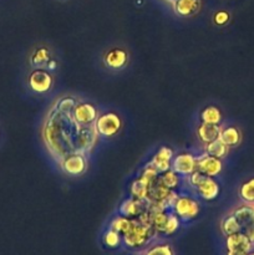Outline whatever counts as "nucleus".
<instances>
[{
	"label": "nucleus",
	"instance_id": "nucleus-30",
	"mask_svg": "<svg viewBox=\"0 0 254 255\" xmlns=\"http://www.w3.org/2000/svg\"><path fill=\"white\" fill-rule=\"evenodd\" d=\"M229 20V14L227 11H218L214 14V22L217 25H224Z\"/></svg>",
	"mask_w": 254,
	"mask_h": 255
},
{
	"label": "nucleus",
	"instance_id": "nucleus-27",
	"mask_svg": "<svg viewBox=\"0 0 254 255\" xmlns=\"http://www.w3.org/2000/svg\"><path fill=\"white\" fill-rule=\"evenodd\" d=\"M31 64L34 66H42V65L47 64L50 61V54L47 51V49L45 47H40L34 51V54L31 55Z\"/></svg>",
	"mask_w": 254,
	"mask_h": 255
},
{
	"label": "nucleus",
	"instance_id": "nucleus-18",
	"mask_svg": "<svg viewBox=\"0 0 254 255\" xmlns=\"http://www.w3.org/2000/svg\"><path fill=\"white\" fill-rule=\"evenodd\" d=\"M219 139H221L226 146L233 147L239 144V142H241L242 139V134L241 132H239V129L236 128V127H227V128H223L221 131Z\"/></svg>",
	"mask_w": 254,
	"mask_h": 255
},
{
	"label": "nucleus",
	"instance_id": "nucleus-10",
	"mask_svg": "<svg viewBox=\"0 0 254 255\" xmlns=\"http://www.w3.org/2000/svg\"><path fill=\"white\" fill-rule=\"evenodd\" d=\"M197 158V169L208 177H216L222 172V161L221 158L204 154V156L196 157Z\"/></svg>",
	"mask_w": 254,
	"mask_h": 255
},
{
	"label": "nucleus",
	"instance_id": "nucleus-34",
	"mask_svg": "<svg viewBox=\"0 0 254 255\" xmlns=\"http://www.w3.org/2000/svg\"><path fill=\"white\" fill-rule=\"evenodd\" d=\"M168 1H169V2H172V4H173V2L176 1V0H168Z\"/></svg>",
	"mask_w": 254,
	"mask_h": 255
},
{
	"label": "nucleus",
	"instance_id": "nucleus-26",
	"mask_svg": "<svg viewBox=\"0 0 254 255\" xmlns=\"http://www.w3.org/2000/svg\"><path fill=\"white\" fill-rule=\"evenodd\" d=\"M178 176L179 174H177L174 171L168 169V171L161 173V176H158V179L164 187H167V188H169V189H174L178 187V183H179Z\"/></svg>",
	"mask_w": 254,
	"mask_h": 255
},
{
	"label": "nucleus",
	"instance_id": "nucleus-13",
	"mask_svg": "<svg viewBox=\"0 0 254 255\" xmlns=\"http://www.w3.org/2000/svg\"><path fill=\"white\" fill-rule=\"evenodd\" d=\"M194 188L197 189L198 196L204 201H213L219 194V184L214 181L213 177L204 176Z\"/></svg>",
	"mask_w": 254,
	"mask_h": 255
},
{
	"label": "nucleus",
	"instance_id": "nucleus-15",
	"mask_svg": "<svg viewBox=\"0 0 254 255\" xmlns=\"http://www.w3.org/2000/svg\"><path fill=\"white\" fill-rule=\"evenodd\" d=\"M104 61L110 69H121L127 62V54L122 49H112L105 55Z\"/></svg>",
	"mask_w": 254,
	"mask_h": 255
},
{
	"label": "nucleus",
	"instance_id": "nucleus-16",
	"mask_svg": "<svg viewBox=\"0 0 254 255\" xmlns=\"http://www.w3.org/2000/svg\"><path fill=\"white\" fill-rule=\"evenodd\" d=\"M221 126L219 125H211V124H203L202 122L201 126L197 129V134H198L199 139L203 143H209V142L214 141V139L219 138L221 134Z\"/></svg>",
	"mask_w": 254,
	"mask_h": 255
},
{
	"label": "nucleus",
	"instance_id": "nucleus-2",
	"mask_svg": "<svg viewBox=\"0 0 254 255\" xmlns=\"http://www.w3.org/2000/svg\"><path fill=\"white\" fill-rule=\"evenodd\" d=\"M154 231L152 227L144 226L143 223L138 221V219H133L129 231L122 237V242L124 246L128 249H139L147 247L151 241L153 239Z\"/></svg>",
	"mask_w": 254,
	"mask_h": 255
},
{
	"label": "nucleus",
	"instance_id": "nucleus-22",
	"mask_svg": "<svg viewBox=\"0 0 254 255\" xmlns=\"http://www.w3.org/2000/svg\"><path fill=\"white\" fill-rule=\"evenodd\" d=\"M201 120L203 124L219 125L222 121V114L217 107L208 106L201 112Z\"/></svg>",
	"mask_w": 254,
	"mask_h": 255
},
{
	"label": "nucleus",
	"instance_id": "nucleus-25",
	"mask_svg": "<svg viewBox=\"0 0 254 255\" xmlns=\"http://www.w3.org/2000/svg\"><path fill=\"white\" fill-rule=\"evenodd\" d=\"M239 196L247 204H254V178L248 179L242 184Z\"/></svg>",
	"mask_w": 254,
	"mask_h": 255
},
{
	"label": "nucleus",
	"instance_id": "nucleus-3",
	"mask_svg": "<svg viewBox=\"0 0 254 255\" xmlns=\"http://www.w3.org/2000/svg\"><path fill=\"white\" fill-rule=\"evenodd\" d=\"M173 213L178 217L179 221H192L198 216L199 203L191 197H177L173 206Z\"/></svg>",
	"mask_w": 254,
	"mask_h": 255
},
{
	"label": "nucleus",
	"instance_id": "nucleus-11",
	"mask_svg": "<svg viewBox=\"0 0 254 255\" xmlns=\"http://www.w3.org/2000/svg\"><path fill=\"white\" fill-rule=\"evenodd\" d=\"M61 167L65 173L70 176H79L86 169V159L81 153H72L61 159Z\"/></svg>",
	"mask_w": 254,
	"mask_h": 255
},
{
	"label": "nucleus",
	"instance_id": "nucleus-8",
	"mask_svg": "<svg viewBox=\"0 0 254 255\" xmlns=\"http://www.w3.org/2000/svg\"><path fill=\"white\" fill-rule=\"evenodd\" d=\"M254 244L252 243L251 239L247 237V234L238 232V233L231 234L226 239L227 252H234V253H243L248 254L252 252Z\"/></svg>",
	"mask_w": 254,
	"mask_h": 255
},
{
	"label": "nucleus",
	"instance_id": "nucleus-33",
	"mask_svg": "<svg viewBox=\"0 0 254 255\" xmlns=\"http://www.w3.org/2000/svg\"><path fill=\"white\" fill-rule=\"evenodd\" d=\"M247 255H254V252H249V253Z\"/></svg>",
	"mask_w": 254,
	"mask_h": 255
},
{
	"label": "nucleus",
	"instance_id": "nucleus-32",
	"mask_svg": "<svg viewBox=\"0 0 254 255\" xmlns=\"http://www.w3.org/2000/svg\"><path fill=\"white\" fill-rule=\"evenodd\" d=\"M227 255H247L243 253H234V252H227Z\"/></svg>",
	"mask_w": 254,
	"mask_h": 255
},
{
	"label": "nucleus",
	"instance_id": "nucleus-24",
	"mask_svg": "<svg viewBox=\"0 0 254 255\" xmlns=\"http://www.w3.org/2000/svg\"><path fill=\"white\" fill-rule=\"evenodd\" d=\"M221 229H222V232H223L224 236L228 237V236H231V234L241 232V226H239V223H238V221L236 219V217H234L233 214H231V216L226 217V218L222 221Z\"/></svg>",
	"mask_w": 254,
	"mask_h": 255
},
{
	"label": "nucleus",
	"instance_id": "nucleus-19",
	"mask_svg": "<svg viewBox=\"0 0 254 255\" xmlns=\"http://www.w3.org/2000/svg\"><path fill=\"white\" fill-rule=\"evenodd\" d=\"M102 243L106 248L109 249H119L120 247L124 246V242H122V236L120 233H117L114 229L109 228V231H106L102 237Z\"/></svg>",
	"mask_w": 254,
	"mask_h": 255
},
{
	"label": "nucleus",
	"instance_id": "nucleus-21",
	"mask_svg": "<svg viewBox=\"0 0 254 255\" xmlns=\"http://www.w3.org/2000/svg\"><path fill=\"white\" fill-rule=\"evenodd\" d=\"M228 152V146L223 143L219 138L209 142L206 144V153L209 156L217 157V158H223Z\"/></svg>",
	"mask_w": 254,
	"mask_h": 255
},
{
	"label": "nucleus",
	"instance_id": "nucleus-1",
	"mask_svg": "<svg viewBox=\"0 0 254 255\" xmlns=\"http://www.w3.org/2000/svg\"><path fill=\"white\" fill-rule=\"evenodd\" d=\"M57 109V107H56ZM81 125L75 121L71 112H51L44 128V138L46 146L60 159L72 153H79L77 137Z\"/></svg>",
	"mask_w": 254,
	"mask_h": 255
},
{
	"label": "nucleus",
	"instance_id": "nucleus-14",
	"mask_svg": "<svg viewBox=\"0 0 254 255\" xmlns=\"http://www.w3.org/2000/svg\"><path fill=\"white\" fill-rule=\"evenodd\" d=\"M173 159V152L168 147H161L156 154L152 158L151 163L148 164L149 167L156 169L158 173H163V172L171 169V163Z\"/></svg>",
	"mask_w": 254,
	"mask_h": 255
},
{
	"label": "nucleus",
	"instance_id": "nucleus-9",
	"mask_svg": "<svg viewBox=\"0 0 254 255\" xmlns=\"http://www.w3.org/2000/svg\"><path fill=\"white\" fill-rule=\"evenodd\" d=\"M29 86L37 94H44L52 87V77L45 70H35L29 76Z\"/></svg>",
	"mask_w": 254,
	"mask_h": 255
},
{
	"label": "nucleus",
	"instance_id": "nucleus-28",
	"mask_svg": "<svg viewBox=\"0 0 254 255\" xmlns=\"http://www.w3.org/2000/svg\"><path fill=\"white\" fill-rule=\"evenodd\" d=\"M178 228H179V218L174 213H169L166 229H164V236H171V234L176 233Z\"/></svg>",
	"mask_w": 254,
	"mask_h": 255
},
{
	"label": "nucleus",
	"instance_id": "nucleus-5",
	"mask_svg": "<svg viewBox=\"0 0 254 255\" xmlns=\"http://www.w3.org/2000/svg\"><path fill=\"white\" fill-rule=\"evenodd\" d=\"M121 120H120L119 115L114 114V112L102 115L95 122V128H96L97 133L102 137L115 136L121 129Z\"/></svg>",
	"mask_w": 254,
	"mask_h": 255
},
{
	"label": "nucleus",
	"instance_id": "nucleus-20",
	"mask_svg": "<svg viewBox=\"0 0 254 255\" xmlns=\"http://www.w3.org/2000/svg\"><path fill=\"white\" fill-rule=\"evenodd\" d=\"M148 189H149V184L144 181L142 177H139L138 179L132 183L131 186V194L133 198L137 199H147L148 198ZM148 201V199H147Z\"/></svg>",
	"mask_w": 254,
	"mask_h": 255
},
{
	"label": "nucleus",
	"instance_id": "nucleus-4",
	"mask_svg": "<svg viewBox=\"0 0 254 255\" xmlns=\"http://www.w3.org/2000/svg\"><path fill=\"white\" fill-rule=\"evenodd\" d=\"M233 216L241 226L242 233L247 234L254 244V207L253 204H244L233 212Z\"/></svg>",
	"mask_w": 254,
	"mask_h": 255
},
{
	"label": "nucleus",
	"instance_id": "nucleus-31",
	"mask_svg": "<svg viewBox=\"0 0 254 255\" xmlns=\"http://www.w3.org/2000/svg\"><path fill=\"white\" fill-rule=\"evenodd\" d=\"M47 66H49V70H54L55 66H56V62L51 61V60H50V61L47 62Z\"/></svg>",
	"mask_w": 254,
	"mask_h": 255
},
{
	"label": "nucleus",
	"instance_id": "nucleus-17",
	"mask_svg": "<svg viewBox=\"0 0 254 255\" xmlns=\"http://www.w3.org/2000/svg\"><path fill=\"white\" fill-rule=\"evenodd\" d=\"M173 6L174 11L181 16H191L198 11L199 0H176Z\"/></svg>",
	"mask_w": 254,
	"mask_h": 255
},
{
	"label": "nucleus",
	"instance_id": "nucleus-29",
	"mask_svg": "<svg viewBox=\"0 0 254 255\" xmlns=\"http://www.w3.org/2000/svg\"><path fill=\"white\" fill-rule=\"evenodd\" d=\"M75 106H76V101L74 99H71V97H64L59 102H56L57 109L64 112H72Z\"/></svg>",
	"mask_w": 254,
	"mask_h": 255
},
{
	"label": "nucleus",
	"instance_id": "nucleus-12",
	"mask_svg": "<svg viewBox=\"0 0 254 255\" xmlns=\"http://www.w3.org/2000/svg\"><path fill=\"white\" fill-rule=\"evenodd\" d=\"M72 116L77 124L82 126H89L96 122L97 111L92 105L90 104H79L72 110Z\"/></svg>",
	"mask_w": 254,
	"mask_h": 255
},
{
	"label": "nucleus",
	"instance_id": "nucleus-35",
	"mask_svg": "<svg viewBox=\"0 0 254 255\" xmlns=\"http://www.w3.org/2000/svg\"><path fill=\"white\" fill-rule=\"evenodd\" d=\"M253 207H254V204H253Z\"/></svg>",
	"mask_w": 254,
	"mask_h": 255
},
{
	"label": "nucleus",
	"instance_id": "nucleus-6",
	"mask_svg": "<svg viewBox=\"0 0 254 255\" xmlns=\"http://www.w3.org/2000/svg\"><path fill=\"white\" fill-rule=\"evenodd\" d=\"M149 202L147 199H137V198H129L127 201H125L124 203L120 206V216L127 217V218L136 219L141 216L142 213H144L146 211H148Z\"/></svg>",
	"mask_w": 254,
	"mask_h": 255
},
{
	"label": "nucleus",
	"instance_id": "nucleus-23",
	"mask_svg": "<svg viewBox=\"0 0 254 255\" xmlns=\"http://www.w3.org/2000/svg\"><path fill=\"white\" fill-rule=\"evenodd\" d=\"M148 248L144 249L143 252H139L137 255H174L173 249L169 244L159 243V244H152V246H147Z\"/></svg>",
	"mask_w": 254,
	"mask_h": 255
},
{
	"label": "nucleus",
	"instance_id": "nucleus-7",
	"mask_svg": "<svg viewBox=\"0 0 254 255\" xmlns=\"http://www.w3.org/2000/svg\"><path fill=\"white\" fill-rule=\"evenodd\" d=\"M171 169L179 176H189L197 169V158L189 153H182L173 157Z\"/></svg>",
	"mask_w": 254,
	"mask_h": 255
}]
</instances>
